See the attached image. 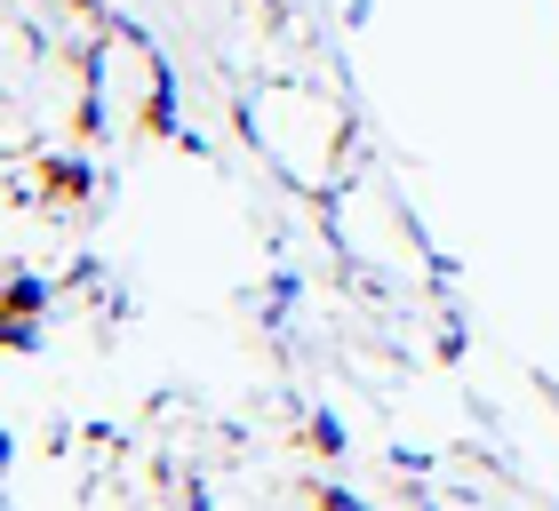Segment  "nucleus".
<instances>
[]
</instances>
